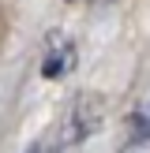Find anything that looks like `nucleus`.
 I'll list each match as a JSON object with an SVG mask.
<instances>
[{"label": "nucleus", "instance_id": "nucleus-1", "mask_svg": "<svg viewBox=\"0 0 150 153\" xmlns=\"http://www.w3.org/2000/svg\"><path fill=\"white\" fill-rule=\"evenodd\" d=\"M101 120H105L101 97H94V94H75L71 105L64 108V120H60V134H56V142H52V153L86 142L90 134L101 127Z\"/></svg>", "mask_w": 150, "mask_h": 153}, {"label": "nucleus", "instance_id": "nucleus-2", "mask_svg": "<svg viewBox=\"0 0 150 153\" xmlns=\"http://www.w3.org/2000/svg\"><path fill=\"white\" fill-rule=\"evenodd\" d=\"M79 64V52H75V41L68 34H56L52 30L45 37V56H41V75L45 79H64V75L75 71Z\"/></svg>", "mask_w": 150, "mask_h": 153}, {"label": "nucleus", "instance_id": "nucleus-3", "mask_svg": "<svg viewBox=\"0 0 150 153\" xmlns=\"http://www.w3.org/2000/svg\"><path fill=\"white\" fill-rule=\"evenodd\" d=\"M68 4H94V0H68Z\"/></svg>", "mask_w": 150, "mask_h": 153}, {"label": "nucleus", "instance_id": "nucleus-4", "mask_svg": "<svg viewBox=\"0 0 150 153\" xmlns=\"http://www.w3.org/2000/svg\"><path fill=\"white\" fill-rule=\"evenodd\" d=\"M142 116H146V123H150V105H146V112H142Z\"/></svg>", "mask_w": 150, "mask_h": 153}, {"label": "nucleus", "instance_id": "nucleus-5", "mask_svg": "<svg viewBox=\"0 0 150 153\" xmlns=\"http://www.w3.org/2000/svg\"><path fill=\"white\" fill-rule=\"evenodd\" d=\"M26 153H34V149H26Z\"/></svg>", "mask_w": 150, "mask_h": 153}]
</instances>
